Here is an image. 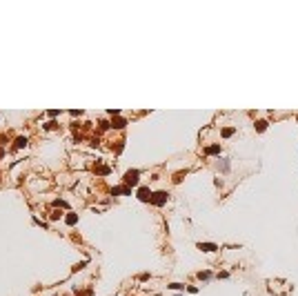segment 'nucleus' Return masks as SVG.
Returning <instances> with one entry per match:
<instances>
[{
  "instance_id": "1",
  "label": "nucleus",
  "mask_w": 298,
  "mask_h": 296,
  "mask_svg": "<svg viewBox=\"0 0 298 296\" xmlns=\"http://www.w3.org/2000/svg\"><path fill=\"white\" fill-rule=\"evenodd\" d=\"M151 203L154 205H165L167 203V191H156V194L151 196Z\"/></svg>"
},
{
  "instance_id": "2",
  "label": "nucleus",
  "mask_w": 298,
  "mask_h": 296,
  "mask_svg": "<svg viewBox=\"0 0 298 296\" xmlns=\"http://www.w3.org/2000/svg\"><path fill=\"white\" fill-rule=\"evenodd\" d=\"M125 183L127 185H138V172H136V169L134 172H127L125 174Z\"/></svg>"
},
{
  "instance_id": "3",
  "label": "nucleus",
  "mask_w": 298,
  "mask_h": 296,
  "mask_svg": "<svg viewBox=\"0 0 298 296\" xmlns=\"http://www.w3.org/2000/svg\"><path fill=\"white\" fill-rule=\"evenodd\" d=\"M151 196H154V194H151V191L147 189V187H140V189H138V198L143 200V203H147V200H151Z\"/></svg>"
},
{
  "instance_id": "4",
  "label": "nucleus",
  "mask_w": 298,
  "mask_h": 296,
  "mask_svg": "<svg viewBox=\"0 0 298 296\" xmlns=\"http://www.w3.org/2000/svg\"><path fill=\"white\" fill-rule=\"evenodd\" d=\"M198 250H202V252H216L218 247H216L214 243H198Z\"/></svg>"
},
{
  "instance_id": "5",
  "label": "nucleus",
  "mask_w": 298,
  "mask_h": 296,
  "mask_svg": "<svg viewBox=\"0 0 298 296\" xmlns=\"http://www.w3.org/2000/svg\"><path fill=\"white\" fill-rule=\"evenodd\" d=\"M65 220H67V225H74L76 220H78V216H76V214H69V216H67Z\"/></svg>"
},
{
  "instance_id": "6",
  "label": "nucleus",
  "mask_w": 298,
  "mask_h": 296,
  "mask_svg": "<svg viewBox=\"0 0 298 296\" xmlns=\"http://www.w3.org/2000/svg\"><path fill=\"white\" fill-rule=\"evenodd\" d=\"M220 152V145H214V147H207V154H218Z\"/></svg>"
},
{
  "instance_id": "7",
  "label": "nucleus",
  "mask_w": 298,
  "mask_h": 296,
  "mask_svg": "<svg viewBox=\"0 0 298 296\" xmlns=\"http://www.w3.org/2000/svg\"><path fill=\"white\" fill-rule=\"evenodd\" d=\"M25 145H27V138H18L16 140V147H25Z\"/></svg>"
}]
</instances>
